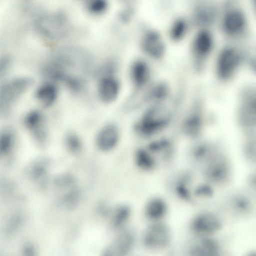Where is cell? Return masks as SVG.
Segmentation results:
<instances>
[{
	"label": "cell",
	"instance_id": "cell-5",
	"mask_svg": "<svg viewBox=\"0 0 256 256\" xmlns=\"http://www.w3.org/2000/svg\"><path fill=\"white\" fill-rule=\"evenodd\" d=\"M214 36L210 28H200L194 35L190 48V68L201 72L214 46Z\"/></svg>",
	"mask_w": 256,
	"mask_h": 256
},
{
	"label": "cell",
	"instance_id": "cell-31",
	"mask_svg": "<svg viewBox=\"0 0 256 256\" xmlns=\"http://www.w3.org/2000/svg\"><path fill=\"white\" fill-rule=\"evenodd\" d=\"M65 143L68 150L74 153L79 152L82 147L80 138L77 134L74 133H69L66 136Z\"/></svg>",
	"mask_w": 256,
	"mask_h": 256
},
{
	"label": "cell",
	"instance_id": "cell-19",
	"mask_svg": "<svg viewBox=\"0 0 256 256\" xmlns=\"http://www.w3.org/2000/svg\"><path fill=\"white\" fill-rule=\"evenodd\" d=\"M146 148L154 156H161L164 160L170 158L176 152V144L174 138L170 136L162 134L148 141Z\"/></svg>",
	"mask_w": 256,
	"mask_h": 256
},
{
	"label": "cell",
	"instance_id": "cell-2",
	"mask_svg": "<svg viewBox=\"0 0 256 256\" xmlns=\"http://www.w3.org/2000/svg\"><path fill=\"white\" fill-rule=\"evenodd\" d=\"M217 26L222 35L232 42L246 40L250 34L248 16L240 0H222Z\"/></svg>",
	"mask_w": 256,
	"mask_h": 256
},
{
	"label": "cell",
	"instance_id": "cell-3",
	"mask_svg": "<svg viewBox=\"0 0 256 256\" xmlns=\"http://www.w3.org/2000/svg\"><path fill=\"white\" fill-rule=\"evenodd\" d=\"M174 89L168 80L156 78L141 92L127 95L122 102L121 111L126 115L138 114L149 106L167 102L172 97Z\"/></svg>",
	"mask_w": 256,
	"mask_h": 256
},
{
	"label": "cell",
	"instance_id": "cell-34",
	"mask_svg": "<svg viewBox=\"0 0 256 256\" xmlns=\"http://www.w3.org/2000/svg\"><path fill=\"white\" fill-rule=\"evenodd\" d=\"M10 66V60L7 58H4L0 61V74H4L8 68Z\"/></svg>",
	"mask_w": 256,
	"mask_h": 256
},
{
	"label": "cell",
	"instance_id": "cell-24",
	"mask_svg": "<svg viewBox=\"0 0 256 256\" xmlns=\"http://www.w3.org/2000/svg\"><path fill=\"white\" fill-rule=\"evenodd\" d=\"M134 161L140 169L150 171L156 166L154 156L145 147H138L134 152Z\"/></svg>",
	"mask_w": 256,
	"mask_h": 256
},
{
	"label": "cell",
	"instance_id": "cell-33",
	"mask_svg": "<svg viewBox=\"0 0 256 256\" xmlns=\"http://www.w3.org/2000/svg\"><path fill=\"white\" fill-rule=\"evenodd\" d=\"M45 170L46 167L44 164L42 162L38 163L33 168L32 176L35 178H40L44 174Z\"/></svg>",
	"mask_w": 256,
	"mask_h": 256
},
{
	"label": "cell",
	"instance_id": "cell-22",
	"mask_svg": "<svg viewBox=\"0 0 256 256\" xmlns=\"http://www.w3.org/2000/svg\"><path fill=\"white\" fill-rule=\"evenodd\" d=\"M192 142L194 144L190 146L188 150L192 160L197 162H208L214 156L210 144L204 142H200L198 140Z\"/></svg>",
	"mask_w": 256,
	"mask_h": 256
},
{
	"label": "cell",
	"instance_id": "cell-25",
	"mask_svg": "<svg viewBox=\"0 0 256 256\" xmlns=\"http://www.w3.org/2000/svg\"><path fill=\"white\" fill-rule=\"evenodd\" d=\"M131 215L130 208L127 205L122 204L117 206L113 211L111 218L112 227L116 230H122Z\"/></svg>",
	"mask_w": 256,
	"mask_h": 256
},
{
	"label": "cell",
	"instance_id": "cell-26",
	"mask_svg": "<svg viewBox=\"0 0 256 256\" xmlns=\"http://www.w3.org/2000/svg\"><path fill=\"white\" fill-rule=\"evenodd\" d=\"M241 118L243 122L249 126H256V94L248 98L241 110Z\"/></svg>",
	"mask_w": 256,
	"mask_h": 256
},
{
	"label": "cell",
	"instance_id": "cell-11",
	"mask_svg": "<svg viewBox=\"0 0 256 256\" xmlns=\"http://www.w3.org/2000/svg\"><path fill=\"white\" fill-rule=\"evenodd\" d=\"M221 0H202L194 9V16L196 24L200 28H210L218 24Z\"/></svg>",
	"mask_w": 256,
	"mask_h": 256
},
{
	"label": "cell",
	"instance_id": "cell-14",
	"mask_svg": "<svg viewBox=\"0 0 256 256\" xmlns=\"http://www.w3.org/2000/svg\"><path fill=\"white\" fill-rule=\"evenodd\" d=\"M25 127L36 142L44 146L48 138V130L45 118L42 113L38 110H32L24 117Z\"/></svg>",
	"mask_w": 256,
	"mask_h": 256
},
{
	"label": "cell",
	"instance_id": "cell-36",
	"mask_svg": "<svg viewBox=\"0 0 256 256\" xmlns=\"http://www.w3.org/2000/svg\"><path fill=\"white\" fill-rule=\"evenodd\" d=\"M252 12L256 18V0H248Z\"/></svg>",
	"mask_w": 256,
	"mask_h": 256
},
{
	"label": "cell",
	"instance_id": "cell-7",
	"mask_svg": "<svg viewBox=\"0 0 256 256\" xmlns=\"http://www.w3.org/2000/svg\"><path fill=\"white\" fill-rule=\"evenodd\" d=\"M153 65L152 63L142 56L134 58L130 62L126 71L130 88L128 95L141 92L156 78Z\"/></svg>",
	"mask_w": 256,
	"mask_h": 256
},
{
	"label": "cell",
	"instance_id": "cell-13",
	"mask_svg": "<svg viewBox=\"0 0 256 256\" xmlns=\"http://www.w3.org/2000/svg\"><path fill=\"white\" fill-rule=\"evenodd\" d=\"M241 60L239 50L234 46H228L220 52L216 65V73L220 78H228L235 72Z\"/></svg>",
	"mask_w": 256,
	"mask_h": 256
},
{
	"label": "cell",
	"instance_id": "cell-15",
	"mask_svg": "<svg viewBox=\"0 0 256 256\" xmlns=\"http://www.w3.org/2000/svg\"><path fill=\"white\" fill-rule=\"evenodd\" d=\"M122 136L120 126L115 122L104 124L97 133L96 142L102 151L107 152L114 150L120 144Z\"/></svg>",
	"mask_w": 256,
	"mask_h": 256
},
{
	"label": "cell",
	"instance_id": "cell-23",
	"mask_svg": "<svg viewBox=\"0 0 256 256\" xmlns=\"http://www.w3.org/2000/svg\"><path fill=\"white\" fill-rule=\"evenodd\" d=\"M227 173V168L224 162L213 156L208 162L204 171L206 178L210 182H219L224 178Z\"/></svg>",
	"mask_w": 256,
	"mask_h": 256
},
{
	"label": "cell",
	"instance_id": "cell-16",
	"mask_svg": "<svg viewBox=\"0 0 256 256\" xmlns=\"http://www.w3.org/2000/svg\"><path fill=\"white\" fill-rule=\"evenodd\" d=\"M136 240L135 232L132 229H124L104 251V255L126 256L132 250Z\"/></svg>",
	"mask_w": 256,
	"mask_h": 256
},
{
	"label": "cell",
	"instance_id": "cell-32",
	"mask_svg": "<svg viewBox=\"0 0 256 256\" xmlns=\"http://www.w3.org/2000/svg\"><path fill=\"white\" fill-rule=\"evenodd\" d=\"M212 194V190L210 187L206 185L198 186L194 190V194L198 196H210Z\"/></svg>",
	"mask_w": 256,
	"mask_h": 256
},
{
	"label": "cell",
	"instance_id": "cell-12",
	"mask_svg": "<svg viewBox=\"0 0 256 256\" xmlns=\"http://www.w3.org/2000/svg\"><path fill=\"white\" fill-rule=\"evenodd\" d=\"M122 84L119 74L98 78L97 92L100 100L106 104L116 102L121 96Z\"/></svg>",
	"mask_w": 256,
	"mask_h": 256
},
{
	"label": "cell",
	"instance_id": "cell-28",
	"mask_svg": "<svg viewBox=\"0 0 256 256\" xmlns=\"http://www.w3.org/2000/svg\"><path fill=\"white\" fill-rule=\"evenodd\" d=\"M16 136L14 131L10 128H4L0 134V153L6 155L12 149L15 143Z\"/></svg>",
	"mask_w": 256,
	"mask_h": 256
},
{
	"label": "cell",
	"instance_id": "cell-10",
	"mask_svg": "<svg viewBox=\"0 0 256 256\" xmlns=\"http://www.w3.org/2000/svg\"><path fill=\"white\" fill-rule=\"evenodd\" d=\"M172 234L165 224L155 222L144 230L142 242L144 246L152 250H159L167 248L171 241Z\"/></svg>",
	"mask_w": 256,
	"mask_h": 256
},
{
	"label": "cell",
	"instance_id": "cell-1",
	"mask_svg": "<svg viewBox=\"0 0 256 256\" xmlns=\"http://www.w3.org/2000/svg\"><path fill=\"white\" fill-rule=\"evenodd\" d=\"M180 110L172 97L167 102L149 106L138 112L131 126L137 138L150 140L174 129Z\"/></svg>",
	"mask_w": 256,
	"mask_h": 256
},
{
	"label": "cell",
	"instance_id": "cell-27",
	"mask_svg": "<svg viewBox=\"0 0 256 256\" xmlns=\"http://www.w3.org/2000/svg\"><path fill=\"white\" fill-rule=\"evenodd\" d=\"M190 180V174L184 173L178 178L174 186V191L176 195L182 200L186 202L192 200V196L188 188Z\"/></svg>",
	"mask_w": 256,
	"mask_h": 256
},
{
	"label": "cell",
	"instance_id": "cell-35",
	"mask_svg": "<svg viewBox=\"0 0 256 256\" xmlns=\"http://www.w3.org/2000/svg\"><path fill=\"white\" fill-rule=\"evenodd\" d=\"M24 252L28 256L32 255L34 252V248L32 245L28 244L24 246Z\"/></svg>",
	"mask_w": 256,
	"mask_h": 256
},
{
	"label": "cell",
	"instance_id": "cell-9",
	"mask_svg": "<svg viewBox=\"0 0 256 256\" xmlns=\"http://www.w3.org/2000/svg\"><path fill=\"white\" fill-rule=\"evenodd\" d=\"M140 46L142 56L153 64L162 62L164 60L166 46L158 32L152 30L146 32L142 38Z\"/></svg>",
	"mask_w": 256,
	"mask_h": 256
},
{
	"label": "cell",
	"instance_id": "cell-30",
	"mask_svg": "<svg viewBox=\"0 0 256 256\" xmlns=\"http://www.w3.org/2000/svg\"><path fill=\"white\" fill-rule=\"evenodd\" d=\"M86 8L88 12L92 15H100L108 9L107 0H86Z\"/></svg>",
	"mask_w": 256,
	"mask_h": 256
},
{
	"label": "cell",
	"instance_id": "cell-8",
	"mask_svg": "<svg viewBox=\"0 0 256 256\" xmlns=\"http://www.w3.org/2000/svg\"><path fill=\"white\" fill-rule=\"evenodd\" d=\"M32 81L28 77H20L4 84L0 90V112L6 115L19 98L30 87Z\"/></svg>",
	"mask_w": 256,
	"mask_h": 256
},
{
	"label": "cell",
	"instance_id": "cell-4",
	"mask_svg": "<svg viewBox=\"0 0 256 256\" xmlns=\"http://www.w3.org/2000/svg\"><path fill=\"white\" fill-rule=\"evenodd\" d=\"M202 102L196 93L190 94L174 128L182 137L191 142L200 139L204 130L205 120Z\"/></svg>",
	"mask_w": 256,
	"mask_h": 256
},
{
	"label": "cell",
	"instance_id": "cell-17",
	"mask_svg": "<svg viewBox=\"0 0 256 256\" xmlns=\"http://www.w3.org/2000/svg\"><path fill=\"white\" fill-rule=\"evenodd\" d=\"M220 220L213 214H200L190 221V230L197 236H206L218 231L220 228Z\"/></svg>",
	"mask_w": 256,
	"mask_h": 256
},
{
	"label": "cell",
	"instance_id": "cell-6",
	"mask_svg": "<svg viewBox=\"0 0 256 256\" xmlns=\"http://www.w3.org/2000/svg\"><path fill=\"white\" fill-rule=\"evenodd\" d=\"M34 28L38 33L45 38L57 40L68 34L71 24L64 13L56 12L38 18L34 22Z\"/></svg>",
	"mask_w": 256,
	"mask_h": 256
},
{
	"label": "cell",
	"instance_id": "cell-18",
	"mask_svg": "<svg viewBox=\"0 0 256 256\" xmlns=\"http://www.w3.org/2000/svg\"><path fill=\"white\" fill-rule=\"evenodd\" d=\"M216 242L206 236H197L190 240L186 246V252L190 256H212L216 254Z\"/></svg>",
	"mask_w": 256,
	"mask_h": 256
},
{
	"label": "cell",
	"instance_id": "cell-21",
	"mask_svg": "<svg viewBox=\"0 0 256 256\" xmlns=\"http://www.w3.org/2000/svg\"><path fill=\"white\" fill-rule=\"evenodd\" d=\"M167 210L166 202L160 198L154 197L147 202L144 214L148 218L158 222L166 216Z\"/></svg>",
	"mask_w": 256,
	"mask_h": 256
},
{
	"label": "cell",
	"instance_id": "cell-20",
	"mask_svg": "<svg viewBox=\"0 0 256 256\" xmlns=\"http://www.w3.org/2000/svg\"><path fill=\"white\" fill-rule=\"evenodd\" d=\"M58 89L54 82H47L40 85L36 90L35 97L44 108L51 106L58 96Z\"/></svg>",
	"mask_w": 256,
	"mask_h": 256
},
{
	"label": "cell",
	"instance_id": "cell-29",
	"mask_svg": "<svg viewBox=\"0 0 256 256\" xmlns=\"http://www.w3.org/2000/svg\"><path fill=\"white\" fill-rule=\"evenodd\" d=\"M188 30V24L184 20L178 18L175 20L170 28V39L174 42L181 41L186 36Z\"/></svg>",
	"mask_w": 256,
	"mask_h": 256
}]
</instances>
